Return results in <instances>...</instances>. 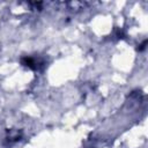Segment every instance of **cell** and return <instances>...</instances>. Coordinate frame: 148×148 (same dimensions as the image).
Instances as JSON below:
<instances>
[{
  "label": "cell",
  "mask_w": 148,
  "mask_h": 148,
  "mask_svg": "<svg viewBox=\"0 0 148 148\" xmlns=\"http://www.w3.org/2000/svg\"><path fill=\"white\" fill-rule=\"evenodd\" d=\"M21 61H22V64H23L24 66H27V67H29V68H32V69H36V68H37L36 61H35L32 58H30V57H25V58H23Z\"/></svg>",
  "instance_id": "obj_1"
}]
</instances>
